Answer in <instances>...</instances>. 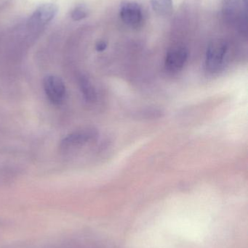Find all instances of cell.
I'll list each match as a JSON object with an SVG mask.
<instances>
[{
	"label": "cell",
	"instance_id": "9",
	"mask_svg": "<svg viewBox=\"0 0 248 248\" xmlns=\"http://www.w3.org/2000/svg\"><path fill=\"white\" fill-rule=\"evenodd\" d=\"M153 10L160 16H168L173 13V0H151Z\"/></svg>",
	"mask_w": 248,
	"mask_h": 248
},
{
	"label": "cell",
	"instance_id": "10",
	"mask_svg": "<svg viewBox=\"0 0 248 248\" xmlns=\"http://www.w3.org/2000/svg\"><path fill=\"white\" fill-rule=\"evenodd\" d=\"M89 10L84 5H78L71 11V17L75 21L83 20L88 16Z\"/></svg>",
	"mask_w": 248,
	"mask_h": 248
},
{
	"label": "cell",
	"instance_id": "7",
	"mask_svg": "<svg viewBox=\"0 0 248 248\" xmlns=\"http://www.w3.org/2000/svg\"><path fill=\"white\" fill-rule=\"evenodd\" d=\"M57 13L58 7L55 4L48 3L39 6L31 16L46 27L47 25L53 20Z\"/></svg>",
	"mask_w": 248,
	"mask_h": 248
},
{
	"label": "cell",
	"instance_id": "8",
	"mask_svg": "<svg viewBox=\"0 0 248 248\" xmlns=\"http://www.w3.org/2000/svg\"><path fill=\"white\" fill-rule=\"evenodd\" d=\"M79 84L84 100L88 103H94L97 100V93L91 81L86 76L82 75L79 79Z\"/></svg>",
	"mask_w": 248,
	"mask_h": 248
},
{
	"label": "cell",
	"instance_id": "3",
	"mask_svg": "<svg viewBox=\"0 0 248 248\" xmlns=\"http://www.w3.org/2000/svg\"><path fill=\"white\" fill-rule=\"evenodd\" d=\"M98 131L94 128H83L77 130L67 135L61 140L60 147L64 151L81 147L96 140Z\"/></svg>",
	"mask_w": 248,
	"mask_h": 248
},
{
	"label": "cell",
	"instance_id": "11",
	"mask_svg": "<svg viewBox=\"0 0 248 248\" xmlns=\"http://www.w3.org/2000/svg\"><path fill=\"white\" fill-rule=\"evenodd\" d=\"M107 47V44L103 41H100L96 45V49L98 52H103Z\"/></svg>",
	"mask_w": 248,
	"mask_h": 248
},
{
	"label": "cell",
	"instance_id": "1",
	"mask_svg": "<svg viewBox=\"0 0 248 248\" xmlns=\"http://www.w3.org/2000/svg\"><path fill=\"white\" fill-rule=\"evenodd\" d=\"M223 17L242 35L248 33V0H223Z\"/></svg>",
	"mask_w": 248,
	"mask_h": 248
},
{
	"label": "cell",
	"instance_id": "5",
	"mask_svg": "<svg viewBox=\"0 0 248 248\" xmlns=\"http://www.w3.org/2000/svg\"><path fill=\"white\" fill-rule=\"evenodd\" d=\"M188 59V50L184 46H177L167 52L165 59V67L170 72H179Z\"/></svg>",
	"mask_w": 248,
	"mask_h": 248
},
{
	"label": "cell",
	"instance_id": "2",
	"mask_svg": "<svg viewBox=\"0 0 248 248\" xmlns=\"http://www.w3.org/2000/svg\"><path fill=\"white\" fill-rule=\"evenodd\" d=\"M228 49V44L223 39H215L209 44L207 49L205 65L210 72H218L224 67Z\"/></svg>",
	"mask_w": 248,
	"mask_h": 248
},
{
	"label": "cell",
	"instance_id": "4",
	"mask_svg": "<svg viewBox=\"0 0 248 248\" xmlns=\"http://www.w3.org/2000/svg\"><path fill=\"white\" fill-rule=\"evenodd\" d=\"M43 87L47 97L52 104L60 105L64 102L66 89L60 77L52 75L45 77Z\"/></svg>",
	"mask_w": 248,
	"mask_h": 248
},
{
	"label": "cell",
	"instance_id": "6",
	"mask_svg": "<svg viewBox=\"0 0 248 248\" xmlns=\"http://www.w3.org/2000/svg\"><path fill=\"white\" fill-rule=\"evenodd\" d=\"M119 16L123 23L129 27L137 29L142 25V10L137 3H125L121 7Z\"/></svg>",
	"mask_w": 248,
	"mask_h": 248
}]
</instances>
